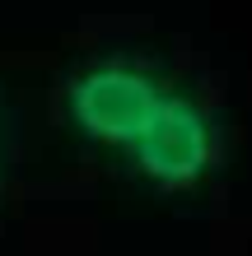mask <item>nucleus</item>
<instances>
[{"mask_svg": "<svg viewBox=\"0 0 252 256\" xmlns=\"http://www.w3.org/2000/svg\"><path fill=\"white\" fill-rule=\"evenodd\" d=\"M164 98H168V88L150 70L126 66V61H108V66H94L70 80L66 116L84 140L108 144V149H126L145 130V122L159 112Z\"/></svg>", "mask_w": 252, "mask_h": 256, "instance_id": "obj_1", "label": "nucleus"}, {"mask_svg": "<svg viewBox=\"0 0 252 256\" xmlns=\"http://www.w3.org/2000/svg\"><path fill=\"white\" fill-rule=\"evenodd\" d=\"M126 154L154 186L182 191V186H196L201 177L215 168L219 126L196 98L168 94L159 102V112L145 122V130L126 144Z\"/></svg>", "mask_w": 252, "mask_h": 256, "instance_id": "obj_2", "label": "nucleus"}]
</instances>
